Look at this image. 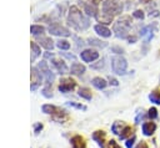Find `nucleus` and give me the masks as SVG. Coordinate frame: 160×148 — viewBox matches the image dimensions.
<instances>
[{"instance_id":"1","label":"nucleus","mask_w":160,"mask_h":148,"mask_svg":"<svg viewBox=\"0 0 160 148\" xmlns=\"http://www.w3.org/2000/svg\"><path fill=\"white\" fill-rule=\"evenodd\" d=\"M68 24L74 27L78 31L85 30L89 27L90 22H89V17L85 16L81 10H79L76 6H71L69 9V14H68Z\"/></svg>"},{"instance_id":"2","label":"nucleus","mask_w":160,"mask_h":148,"mask_svg":"<svg viewBox=\"0 0 160 148\" xmlns=\"http://www.w3.org/2000/svg\"><path fill=\"white\" fill-rule=\"evenodd\" d=\"M130 27H131V17L125 15V16H121L114 24V32L120 39H128Z\"/></svg>"},{"instance_id":"3","label":"nucleus","mask_w":160,"mask_h":148,"mask_svg":"<svg viewBox=\"0 0 160 148\" xmlns=\"http://www.w3.org/2000/svg\"><path fill=\"white\" fill-rule=\"evenodd\" d=\"M102 12L114 17V15H119L122 12V5L114 0H104L102 1Z\"/></svg>"},{"instance_id":"4","label":"nucleus","mask_w":160,"mask_h":148,"mask_svg":"<svg viewBox=\"0 0 160 148\" xmlns=\"http://www.w3.org/2000/svg\"><path fill=\"white\" fill-rule=\"evenodd\" d=\"M111 68L116 75H125L128 70V61L122 56L111 57Z\"/></svg>"},{"instance_id":"5","label":"nucleus","mask_w":160,"mask_h":148,"mask_svg":"<svg viewBox=\"0 0 160 148\" xmlns=\"http://www.w3.org/2000/svg\"><path fill=\"white\" fill-rule=\"evenodd\" d=\"M36 67H38L39 71L41 72L42 77L45 78V83H46V85H52V81L55 80V75H54V73L51 72V70L49 68L46 61H40Z\"/></svg>"},{"instance_id":"6","label":"nucleus","mask_w":160,"mask_h":148,"mask_svg":"<svg viewBox=\"0 0 160 148\" xmlns=\"http://www.w3.org/2000/svg\"><path fill=\"white\" fill-rule=\"evenodd\" d=\"M30 77H31V86H30V88H31V91H35L41 85L42 75H41V72L39 71L38 67H31V75H30Z\"/></svg>"},{"instance_id":"7","label":"nucleus","mask_w":160,"mask_h":148,"mask_svg":"<svg viewBox=\"0 0 160 148\" xmlns=\"http://www.w3.org/2000/svg\"><path fill=\"white\" fill-rule=\"evenodd\" d=\"M75 87H76V82H75L72 78L68 77V78L60 80V83H59V91H60V92L68 93V92L72 91Z\"/></svg>"},{"instance_id":"8","label":"nucleus","mask_w":160,"mask_h":148,"mask_svg":"<svg viewBox=\"0 0 160 148\" xmlns=\"http://www.w3.org/2000/svg\"><path fill=\"white\" fill-rule=\"evenodd\" d=\"M49 32L51 35H56V36H64V37L70 36V31L66 27H64V26H61L60 24H56V22L51 24L49 26Z\"/></svg>"},{"instance_id":"9","label":"nucleus","mask_w":160,"mask_h":148,"mask_svg":"<svg viewBox=\"0 0 160 148\" xmlns=\"http://www.w3.org/2000/svg\"><path fill=\"white\" fill-rule=\"evenodd\" d=\"M80 57L84 62H92L99 58V52L94 49H85L80 52Z\"/></svg>"},{"instance_id":"10","label":"nucleus","mask_w":160,"mask_h":148,"mask_svg":"<svg viewBox=\"0 0 160 148\" xmlns=\"http://www.w3.org/2000/svg\"><path fill=\"white\" fill-rule=\"evenodd\" d=\"M36 42L39 46L44 47L45 50H52L54 49V41L50 37H45V36H38L36 37Z\"/></svg>"},{"instance_id":"11","label":"nucleus","mask_w":160,"mask_h":148,"mask_svg":"<svg viewBox=\"0 0 160 148\" xmlns=\"http://www.w3.org/2000/svg\"><path fill=\"white\" fill-rule=\"evenodd\" d=\"M94 30H95V32H96L99 36H101V37L108 39V37H110V36H111V30H110L109 27H106L105 25L96 24V25L94 26Z\"/></svg>"},{"instance_id":"12","label":"nucleus","mask_w":160,"mask_h":148,"mask_svg":"<svg viewBox=\"0 0 160 148\" xmlns=\"http://www.w3.org/2000/svg\"><path fill=\"white\" fill-rule=\"evenodd\" d=\"M52 66L55 67V70L60 73V75H64V73H68V71H69V68H68V66H66V63H65V61L64 60H56V58H52Z\"/></svg>"},{"instance_id":"13","label":"nucleus","mask_w":160,"mask_h":148,"mask_svg":"<svg viewBox=\"0 0 160 148\" xmlns=\"http://www.w3.org/2000/svg\"><path fill=\"white\" fill-rule=\"evenodd\" d=\"M84 12L89 16H92V17H96L98 15V6L94 5L92 2H84Z\"/></svg>"},{"instance_id":"14","label":"nucleus","mask_w":160,"mask_h":148,"mask_svg":"<svg viewBox=\"0 0 160 148\" xmlns=\"http://www.w3.org/2000/svg\"><path fill=\"white\" fill-rule=\"evenodd\" d=\"M41 109H42L44 113H46V114H51L52 117H55L56 114H59V113L62 111V109H60L59 107L52 106V104H44V106L41 107Z\"/></svg>"},{"instance_id":"15","label":"nucleus","mask_w":160,"mask_h":148,"mask_svg":"<svg viewBox=\"0 0 160 148\" xmlns=\"http://www.w3.org/2000/svg\"><path fill=\"white\" fill-rule=\"evenodd\" d=\"M85 66L79 63V62H74L70 67V73L71 75H75V76H81L84 72H85Z\"/></svg>"},{"instance_id":"16","label":"nucleus","mask_w":160,"mask_h":148,"mask_svg":"<svg viewBox=\"0 0 160 148\" xmlns=\"http://www.w3.org/2000/svg\"><path fill=\"white\" fill-rule=\"evenodd\" d=\"M70 142H71V147L72 148H86V144H85L84 138L81 136H79V134L74 136L70 139Z\"/></svg>"},{"instance_id":"17","label":"nucleus","mask_w":160,"mask_h":148,"mask_svg":"<svg viewBox=\"0 0 160 148\" xmlns=\"http://www.w3.org/2000/svg\"><path fill=\"white\" fill-rule=\"evenodd\" d=\"M156 131V124L155 122H145L142 124V133L145 136H151Z\"/></svg>"},{"instance_id":"18","label":"nucleus","mask_w":160,"mask_h":148,"mask_svg":"<svg viewBox=\"0 0 160 148\" xmlns=\"http://www.w3.org/2000/svg\"><path fill=\"white\" fill-rule=\"evenodd\" d=\"M91 83H92V86H94L95 88H98V90H104V88L108 86L109 82H106V80L102 78V77H94V78L91 80Z\"/></svg>"},{"instance_id":"19","label":"nucleus","mask_w":160,"mask_h":148,"mask_svg":"<svg viewBox=\"0 0 160 148\" xmlns=\"http://www.w3.org/2000/svg\"><path fill=\"white\" fill-rule=\"evenodd\" d=\"M92 139L102 148L104 147V139H105V132L104 131H95L92 133Z\"/></svg>"},{"instance_id":"20","label":"nucleus","mask_w":160,"mask_h":148,"mask_svg":"<svg viewBox=\"0 0 160 148\" xmlns=\"http://www.w3.org/2000/svg\"><path fill=\"white\" fill-rule=\"evenodd\" d=\"M152 31H154V29H152L151 25L145 26V27L141 29L140 34H141V36H145V44H148V42L151 40V37H152Z\"/></svg>"},{"instance_id":"21","label":"nucleus","mask_w":160,"mask_h":148,"mask_svg":"<svg viewBox=\"0 0 160 148\" xmlns=\"http://www.w3.org/2000/svg\"><path fill=\"white\" fill-rule=\"evenodd\" d=\"M112 16H110V15H108V14H104L102 11H101V15H96V20L101 24V25H108V24H111V21H112Z\"/></svg>"},{"instance_id":"22","label":"nucleus","mask_w":160,"mask_h":148,"mask_svg":"<svg viewBox=\"0 0 160 148\" xmlns=\"http://www.w3.org/2000/svg\"><path fill=\"white\" fill-rule=\"evenodd\" d=\"M30 49H31V61H34L36 57H39L41 55V50H40V46L34 41H31Z\"/></svg>"},{"instance_id":"23","label":"nucleus","mask_w":160,"mask_h":148,"mask_svg":"<svg viewBox=\"0 0 160 148\" xmlns=\"http://www.w3.org/2000/svg\"><path fill=\"white\" fill-rule=\"evenodd\" d=\"M30 32L34 35V36H42L44 32H45V27L41 26V25H31L30 26Z\"/></svg>"},{"instance_id":"24","label":"nucleus","mask_w":160,"mask_h":148,"mask_svg":"<svg viewBox=\"0 0 160 148\" xmlns=\"http://www.w3.org/2000/svg\"><path fill=\"white\" fill-rule=\"evenodd\" d=\"M78 95H79L81 98H85V99H88V101L92 98V93H91V91H90L88 87H81V88L79 90Z\"/></svg>"},{"instance_id":"25","label":"nucleus","mask_w":160,"mask_h":148,"mask_svg":"<svg viewBox=\"0 0 160 148\" xmlns=\"http://www.w3.org/2000/svg\"><path fill=\"white\" fill-rule=\"evenodd\" d=\"M88 44L90 45V46H96V47H100V49H102V47H106V42H104V41H101V40H98V39H95V37H90V39H88Z\"/></svg>"},{"instance_id":"26","label":"nucleus","mask_w":160,"mask_h":148,"mask_svg":"<svg viewBox=\"0 0 160 148\" xmlns=\"http://www.w3.org/2000/svg\"><path fill=\"white\" fill-rule=\"evenodd\" d=\"M124 128H125V126H124V123L120 122V121L114 122V124L111 126V131H112V133H114V134H119V136H120V132H121Z\"/></svg>"},{"instance_id":"27","label":"nucleus","mask_w":160,"mask_h":148,"mask_svg":"<svg viewBox=\"0 0 160 148\" xmlns=\"http://www.w3.org/2000/svg\"><path fill=\"white\" fill-rule=\"evenodd\" d=\"M149 99H150L152 103H155V104H160V91H158V90L152 91V92L149 95Z\"/></svg>"},{"instance_id":"28","label":"nucleus","mask_w":160,"mask_h":148,"mask_svg":"<svg viewBox=\"0 0 160 148\" xmlns=\"http://www.w3.org/2000/svg\"><path fill=\"white\" fill-rule=\"evenodd\" d=\"M132 131H134V129H132L130 126H125V128L121 131V133H120V136H119L120 139H125V138H128L129 136H131V134H132Z\"/></svg>"},{"instance_id":"29","label":"nucleus","mask_w":160,"mask_h":148,"mask_svg":"<svg viewBox=\"0 0 160 148\" xmlns=\"http://www.w3.org/2000/svg\"><path fill=\"white\" fill-rule=\"evenodd\" d=\"M41 93H42L44 97L51 98V97H52V88H51V85H46V86L41 90Z\"/></svg>"},{"instance_id":"30","label":"nucleus","mask_w":160,"mask_h":148,"mask_svg":"<svg viewBox=\"0 0 160 148\" xmlns=\"http://www.w3.org/2000/svg\"><path fill=\"white\" fill-rule=\"evenodd\" d=\"M56 46L60 49V50H69L70 49V42L69 41H66V40H59V41H56Z\"/></svg>"},{"instance_id":"31","label":"nucleus","mask_w":160,"mask_h":148,"mask_svg":"<svg viewBox=\"0 0 160 148\" xmlns=\"http://www.w3.org/2000/svg\"><path fill=\"white\" fill-rule=\"evenodd\" d=\"M148 116H149V118H151V119H155V118L158 117V109H156L155 107H151V108H149V111H148Z\"/></svg>"},{"instance_id":"32","label":"nucleus","mask_w":160,"mask_h":148,"mask_svg":"<svg viewBox=\"0 0 160 148\" xmlns=\"http://www.w3.org/2000/svg\"><path fill=\"white\" fill-rule=\"evenodd\" d=\"M132 16L136 17V19H139V20H142L145 15H144V11H142V10H135V11L132 12Z\"/></svg>"},{"instance_id":"33","label":"nucleus","mask_w":160,"mask_h":148,"mask_svg":"<svg viewBox=\"0 0 160 148\" xmlns=\"http://www.w3.org/2000/svg\"><path fill=\"white\" fill-rule=\"evenodd\" d=\"M68 106H70V107H75V108H79V109H86V106H84V104H79V103H75V102H68Z\"/></svg>"},{"instance_id":"34","label":"nucleus","mask_w":160,"mask_h":148,"mask_svg":"<svg viewBox=\"0 0 160 148\" xmlns=\"http://www.w3.org/2000/svg\"><path fill=\"white\" fill-rule=\"evenodd\" d=\"M135 139H136V137H135V136H132L131 138H129V139L126 141V148H131V147L134 146V142H135Z\"/></svg>"},{"instance_id":"35","label":"nucleus","mask_w":160,"mask_h":148,"mask_svg":"<svg viewBox=\"0 0 160 148\" xmlns=\"http://www.w3.org/2000/svg\"><path fill=\"white\" fill-rule=\"evenodd\" d=\"M108 148H121V147H120L115 141H112V139H111V141H109V142H108Z\"/></svg>"},{"instance_id":"36","label":"nucleus","mask_w":160,"mask_h":148,"mask_svg":"<svg viewBox=\"0 0 160 148\" xmlns=\"http://www.w3.org/2000/svg\"><path fill=\"white\" fill-rule=\"evenodd\" d=\"M111 51L115 52V53H122V52H124V50H122L121 47H119V46H112V47H111Z\"/></svg>"},{"instance_id":"37","label":"nucleus","mask_w":160,"mask_h":148,"mask_svg":"<svg viewBox=\"0 0 160 148\" xmlns=\"http://www.w3.org/2000/svg\"><path fill=\"white\" fill-rule=\"evenodd\" d=\"M108 80H109V83H110V85H112V86H118V85H119L118 80H116V78H114V77H111V76H109V78H108Z\"/></svg>"},{"instance_id":"38","label":"nucleus","mask_w":160,"mask_h":148,"mask_svg":"<svg viewBox=\"0 0 160 148\" xmlns=\"http://www.w3.org/2000/svg\"><path fill=\"white\" fill-rule=\"evenodd\" d=\"M41 129H42V124H41V123H36V124L34 126V131H35V133H39Z\"/></svg>"},{"instance_id":"39","label":"nucleus","mask_w":160,"mask_h":148,"mask_svg":"<svg viewBox=\"0 0 160 148\" xmlns=\"http://www.w3.org/2000/svg\"><path fill=\"white\" fill-rule=\"evenodd\" d=\"M102 66H104V60L99 61V62H98V65H91V67H92V68H101Z\"/></svg>"},{"instance_id":"40","label":"nucleus","mask_w":160,"mask_h":148,"mask_svg":"<svg viewBox=\"0 0 160 148\" xmlns=\"http://www.w3.org/2000/svg\"><path fill=\"white\" fill-rule=\"evenodd\" d=\"M136 148H149V147H148V143H146V142L141 141V142H140V143L136 146Z\"/></svg>"},{"instance_id":"41","label":"nucleus","mask_w":160,"mask_h":148,"mask_svg":"<svg viewBox=\"0 0 160 148\" xmlns=\"http://www.w3.org/2000/svg\"><path fill=\"white\" fill-rule=\"evenodd\" d=\"M136 40H138V37H136V36H128V41H129L130 44H134Z\"/></svg>"},{"instance_id":"42","label":"nucleus","mask_w":160,"mask_h":148,"mask_svg":"<svg viewBox=\"0 0 160 148\" xmlns=\"http://www.w3.org/2000/svg\"><path fill=\"white\" fill-rule=\"evenodd\" d=\"M44 57H45V58H52V57H54V53H50V52H45V53H44Z\"/></svg>"},{"instance_id":"43","label":"nucleus","mask_w":160,"mask_h":148,"mask_svg":"<svg viewBox=\"0 0 160 148\" xmlns=\"http://www.w3.org/2000/svg\"><path fill=\"white\" fill-rule=\"evenodd\" d=\"M142 118V113H139L138 116H136V118H135V123H140V119Z\"/></svg>"},{"instance_id":"44","label":"nucleus","mask_w":160,"mask_h":148,"mask_svg":"<svg viewBox=\"0 0 160 148\" xmlns=\"http://www.w3.org/2000/svg\"><path fill=\"white\" fill-rule=\"evenodd\" d=\"M151 0H140V2H144V4H148V2H150Z\"/></svg>"}]
</instances>
